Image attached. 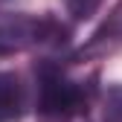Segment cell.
<instances>
[{
	"label": "cell",
	"mask_w": 122,
	"mask_h": 122,
	"mask_svg": "<svg viewBox=\"0 0 122 122\" xmlns=\"http://www.w3.org/2000/svg\"><path fill=\"white\" fill-rule=\"evenodd\" d=\"M67 41V26L50 15H23L0 12V58L26 52L32 47H58Z\"/></svg>",
	"instance_id": "cell-1"
},
{
	"label": "cell",
	"mask_w": 122,
	"mask_h": 122,
	"mask_svg": "<svg viewBox=\"0 0 122 122\" xmlns=\"http://www.w3.org/2000/svg\"><path fill=\"white\" fill-rule=\"evenodd\" d=\"M35 76H38V113L64 119V116L87 111L90 90L84 87V81L67 79L55 61L50 58L41 61L35 67Z\"/></svg>",
	"instance_id": "cell-2"
},
{
	"label": "cell",
	"mask_w": 122,
	"mask_h": 122,
	"mask_svg": "<svg viewBox=\"0 0 122 122\" xmlns=\"http://www.w3.org/2000/svg\"><path fill=\"white\" fill-rule=\"evenodd\" d=\"M26 105L23 84L15 73H0V122H15L20 119Z\"/></svg>",
	"instance_id": "cell-3"
},
{
	"label": "cell",
	"mask_w": 122,
	"mask_h": 122,
	"mask_svg": "<svg viewBox=\"0 0 122 122\" xmlns=\"http://www.w3.org/2000/svg\"><path fill=\"white\" fill-rule=\"evenodd\" d=\"M102 122H122V84H111L105 93Z\"/></svg>",
	"instance_id": "cell-4"
},
{
	"label": "cell",
	"mask_w": 122,
	"mask_h": 122,
	"mask_svg": "<svg viewBox=\"0 0 122 122\" xmlns=\"http://www.w3.org/2000/svg\"><path fill=\"white\" fill-rule=\"evenodd\" d=\"M64 9L73 20H90L102 9V0H64Z\"/></svg>",
	"instance_id": "cell-5"
},
{
	"label": "cell",
	"mask_w": 122,
	"mask_h": 122,
	"mask_svg": "<svg viewBox=\"0 0 122 122\" xmlns=\"http://www.w3.org/2000/svg\"><path fill=\"white\" fill-rule=\"evenodd\" d=\"M108 29H111V32H119L122 35V9L113 15V20H111V26H105V32H108Z\"/></svg>",
	"instance_id": "cell-6"
}]
</instances>
